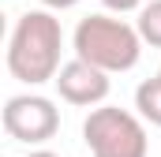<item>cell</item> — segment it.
Returning <instances> with one entry per match:
<instances>
[{
    "mask_svg": "<svg viewBox=\"0 0 161 157\" xmlns=\"http://www.w3.org/2000/svg\"><path fill=\"white\" fill-rule=\"evenodd\" d=\"M135 30H139L142 45H154V49H161V0H150V4H142Z\"/></svg>",
    "mask_w": 161,
    "mask_h": 157,
    "instance_id": "52a82bcc",
    "label": "cell"
},
{
    "mask_svg": "<svg viewBox=\"0 0 161 157\" xmlns=\"http://www.w3.org/2000/svg\"><path fill=\"white\" fill-rule=\"evenodd\" d=\"M4 131L15 142L41 146L60 131V112L41 94H15V97L4 101Z\"/></svg>",
    "mask_w": 161,
    "mask_h": 157,
    "instance_id": "277c9868",
    "label": "cell"
},
{
    "mask_svg": "<svg viewBox=\"0 0 161 157\" xmlns=\"http://www.w3.org/2000/svg\"><path fill=\"white\" fill-rule=\"evenodd\" d=\"M109 11H116V15H124V11H142V4L146 0H101Z\"/></svg>",
    "mask_w": 161,
    "mask_h": 157,
    "instance_id": "ba28073f",
    "label": "cell"
},
{
    "mask_svg": "<svg viewBox=\"0 0 161 157\" xmlns=\"http://www.w3.org/2000/svg\"><path fill=\"white\" fill-rule=\"evenodd\" d=\"M26 157H56L53 150H34V154H26Z\"/></svg>",
    "mask_w": 161,
    "mask_h": 157,
    "instance_id": "30bf717a",
    "label": "cell"
},
{
    "mask_svg": "<svg viewBox=\"0 0 161 157\" xmlns=\"http://www.w3.org/2000/svg\"><path fill=\"white\" fill-rule=\"evenodd\" d=\"M60 49H64V26L60 19L38 8L19 15L11 38H8V71L11 78L26 82V86H41V82H56L60 75Z\"/></svg>",
    "mask_w": 161,
    "mask_h": 157,
    "instance_id": "6da1fadb",
    "label": "cell"
},
{
    "mask_svg": "<svg viewBox=\"0 0 161 157\" xmlns=\"http://www.w3.org/2000/svg\"><path fill=\"white\" fill-rule=\"evenodd\" d=\"M135 109H139V116L146 120V123H154L161 127V78H146V82H139V90H135Z\"/></svg>",
    "mask_w": 161,
    "mask_h": 157,
    "instance_id": "8992f818",
    "label": "cell"
},
{
    "mask_svg": "<svg viewBox=\"0 0 161 157\" xmlns=\"http://www.w3.org/2000/svg\"><path fill=\"white\" fill-rule=\"evenodd\" d=\"M82 138L94 157H146L150 138L142 116L127 112L120 105H101L82 120Z\"/></svg>",
    "mask_w": 161,
    "mask_h": 157,
    "instance_id": "3957f363",
    "label": "cell"
},
{
    "mask_svg": "<svg viewBox=\"0 0 161 157\" xmlns=\"http://www.w3.org/2000/svg\"><path fill=\"white\" fill-rule=\"evenodd\" d=\"M41 4H45L49 11H56V8H75L79 0H41Z\"/></svg>",
    "mask_w": 161,
    "mask_h": 157,
    "instance_id": "9c48e42d",
    "label": "cell"
},
{
    "mask_svg": "<svg viewBox=\"0 0 161 157\" xmlns=\"http://www.w3.org/2000/svg\"><path fill=\"white\" fill-rule=\"evenodd\" d=\"M75 56L94 64L97 71L105 75H116V71H131L142 56V38L131 23H124L116 15H86L75 26Z\"/></svg>",
    "mask_w": 161,
    "mask_h": 157,
    "instance_id": "7a4b0ae2",
    "label": "cell"
},
{
    "mask_svg": "<svg viewBox=\"0 0 161 157\" xmlns=\"http://www.w3.org/2000/svg\"><path fill=\"white\" fill-rule=\"evenodd\" d=\"M56 90H60V97H64L68 105L90 109V105H101V101L109 97V75L97 71L94 64H86V60L75 56V60H68V64L60 68Z\"/></svg>",
    "mask_w": 161,
    "mask_h": 157,
    "instance_id": "5b68a950",
    "label": "cell"
},
{
    "mask_svg": "<svg viewBox=\"0 0 161 157\" xmlns=\"http://www.w3.org/2000/svg\"><path fill=\"white\" fill-rule=\"evenodd\" d=\"M158 78H161V68H158Z\"/></svg>",
    "mask_w": 161,
    "mask_h": 157,
    "instance_id": "8fae6325",
    "label": "cell"
}]
</instances>
